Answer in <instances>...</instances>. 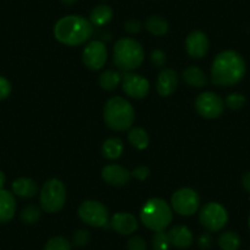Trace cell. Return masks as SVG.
<instances>
[{
    "label": "cell",
    "instance_id": "d590c367",
    "mask_svg": "<svg viewBox=\"0 0 250 250\" xmlns=\"http://www.w3.org/2000/svg\"><path fill=\"white\" fill-rule=\"evenodd\" d=\"M131 177L136 178L138 180H145L150 177V169L146 166H139L131 172Z\"/></svg>",
    "mask_w": 250,
    "mask_h": 250
},
{
    "label": "cell",
    "instance_id": "ba28073f",
    "mask_svg": "<svg viewBox=\"0 0 250 250\" xmlns=\"http://www.w3.org/2000/svg\"><path fill=\"white\" fill-rule=\"evenodd\" d=\"M200 223L210 232H218L228 222L227 210L218 203H208L200 210Z\"/></svg>",
    "mask_w": 250,
    "mask_h": 250
},
{
    "label": "cell",
    "instance_id": "d4e9b609",
    "mask_svg": "<svg viewBox=\"0 0 250 250\" xmlns=\"http://www.w3.org/2000/svg\"><path fill=\"white\" fill-rule=\"evenodd\" d=\"M98 83H100V86L103 90L113 91L122 83V76L114 70H105L104 73L101 74Z\"/></svg>",
    "mask_w": 250,
    "mask_h": 250
},
{
    "label": "cell",
    "instance_id": "30bf717a",
    "mask_svg": "<svg viewBox=\"0 0 250 250\" xmlns=\"http://www.w3.org/2000/svg\"><path fill=\"white\" fill-rule=\"evenodd\" d=\"M196 112L208 119H216L222 115L225 110V102L222 98L213 92H203L195 101Z\"/></svg>",
    "mask_w": 250,
    "mask_h": 250
},
{
    "label": "cell",
    "instance_id": "7402d4cb",
    "mask_svg": "<svg viewBox=\"0 0 250 250\" xmlns=\"http://www.w3.org/2000/svg\"><path fill=\"white\" fill-rule=\"evenodd\" d=\"M123 151H124V144L118 138L108 139L102 145V155L108 160H117L123 155Z\"/></svg>",
    "mask_w": 250,
    "mask_h": 250
},
{
    "label": "cell",
    "instance_id": "1f68e13d",
    "mask_svg": "<svg viewBox=\"0 0 250 250\" xmlns=\"http://www.w3.org/2000/svg\"><path fill=\"white\" fill-rule=\"evenodd\" d=\"M128 250H147V244L144 238L134 235L128 240Z\"/></svg>",
    "mask_w": 250,
    "mask_h": 250
},
{
    "label": "cell",
    "instance_id": "836d02e7",
    "mask_svg": "<svg viewBox=\"0 0 250 250\" xmlns=\"http://www.w3.org/2000/svg\"><path fill=\"white\" fill-rule=\"evenodd\" d=\"M11 90V83L8 79H5L4 76H0V101H4L10 96Z\"/></svg>",
    "mask_w": 250,
    "mask_h": 250
},
{
    "label": "cell",
    "instance_id": "f546056e",
    "mask_svg": "<svg viewBox=\"0 0 250 250\" xmlns=\"http://www.w3.org/2000/svg\"><path fill=\"white\" fill-rule=\"evenodd\" d=\"M245 104V97L242 93H230L226 97L225 100V105H227L229 109L238 110L240 108L244 107Z\"/></svg>",
    "mask_w": 250,
    "mask_h": 250
},
{
    "label": "cell",
    "instance_id": "60d3db41",
    "mask_svg": "<svg viewBox=\"0 0 250 250\" xmlns=\"http://www.w3.org/2000/svg\"><path fill=\"white\" fill-rule=\"evenodd\" d=\"M248 223H249V229H250V216H249V222Z\"/></svg>",
    "mask_w": 250,
    "mask_h": 250
},
{
    "label": "cell",
    "instance_id": "4316f807",
    "mask_svg": "<svg viewBox=\"0 0 250 250\" xmlns=\"http://www.w3.org/2000/svg\"><path fill=\"white\" fill-rule=\"evenodd\" d=\"M41 217V210L36 205H27L20 213V218L26 225H33Z\"/></svg>",
    "mask_w": 250,
    "mask_h": 250
},
{
    "label": "cell",
    "instance_id": "4dcf8cb0",
    "mask_svg": "<svg viewBox=\"0 0 250 250\" xmlns=\"http://www.w3.org/2000/svg\"><path fill=\"white\" fill-rule=\"evenodd\" d=\"M91 239V234L88 230L80 229L74 234L73 237V244L75 247H83V245L87 244Z\"/></svg>",
    "mask_w": 250,
    "mask_h": 250
},
{
    "label": "cell",
    "instance_id": "3957f363",
    "mask_svg": "<svg viewBox=\"0 0 250 250\" xmlns=\"http://www.w3.org/2000/svg\"><path fill=\"white\" fill-rule=\"evenodd\" d=\"M103 118L108 128L114 131H125L131 128L135 120L133 105L122 97H112L105 103Z\"/></svg>",
    "mask_w": 250,
    "mask_h": 250
},
{
    "label": "cell",
    "instance_id": "f1b7e54d",
    "mask_svg": "<svg viewBox=\"0 0 250 250\" xmlns=\"http://www.w3.org/2000/svg\"><path fill=\"white\" fill-rule=\"evenodd\" d=\"M152 245L155 250H168L170 247L169 239H168V234L165 230H160L156 232L152 238Z\"/></svg>",
    "mask_w": 250,
    "mask_h": 250
},
{
    "label": "cell",
    "instance_id": "484cf974",
    "mask_svg": "<svg viewBox=\"0 0 250 250\" xmlns=\"http://www.w3.org/2000/svg\"><path fill=\"white\" fill-rule=\"evenodd\" d=\"M218 245L222 250H238L240 247V237L232 230L223 232L218 238Z\"/></svg>",
    "mask_w": 250,
    "mask_h": 250
},
{
    "label": "cell",
    "instance_id": "9a60e30c",
    "mask_svg": "<svg viewBox=\"0 0 250 250\" xmlns=\"http://www.w3.org/2000/svg\"><path fill=\"white\" fill-rule=\"evenodd\" d=\"M110 227L123 235L133 234L138 229V221L135 216L129 212H118L110 220Z\"/></svg>",
    "mask_w": 250,
    "mask_h": 250
},
{
    "label": "cell",
    "instance_id": "ab89813d",
    "mask_svg": "<svg viewBox=\"0 0 250 250\" xmlns=\"http://www.w3.org/2000/svg\"><path fill=\"white\" fill-rule=\"evenodd\" d=\"M62 4H65V5H73V4H75L78 0H60Z\"/></svg>",
    "mask_w": 250,
    "mask_h": 250
},
{
    "label": "cell",
    "instance_id": "7a4b0ae2",
    "mask_svg": "<svg viewBox=\"0 0 250 250\" xmlns=\"http://www.w3.org/2000/svg\"><path fill=\"white\" fill-rule=\"evenodd\" d=\"M93 25L80 15H69L60 19L54 26V37L65 45L75 47L83 44L91 38Z\"/></svg>",
    "mask_w": 250,
    "mask_h": 250
},
{
    "label": "cell",
    "instance_id": "83f0119b",
    "mask_svg": "<svg viewBox=\"0 0 250 250\" xmlns=\"http://www.w3.org/2000/svg\"><path fill=\"white\" fill-rule=\"evenodd\" d=\"M44 250H71V244L66 238L54 237L48 240Z\"/></svg>",
    "mask_w": 250,
    "mask_h": 250
},
{
    "label": "cell",
    "instance_id": "74e56055",
    "mask_svg": "<svg viewBox=\"0 0 250 250\" xmlns=\"http://www.w3.org/2000/svg\"><path fill=\"white\" fill-rule=\"evenodd\" d=\"M242 184L245 190L250 194V172H247L242 178Z\"/></svg>",
    "mask_w": 250,
    "mask_h": 250
},
{
    "label": "cell",
    "instance_id": "603a6c76",
    "mask_svg": "<svg viewBox=\"0 0 250 250\" xmlns=\"http://www.w3.org/2000/svg\"><path fill=\"white\" fill-rule=\"evenodd\" d=\"M145 27L151 35L157 36V37H161V36H165L166 33L169 30V26H168L167 20L165 18L160 15H152L146 20Z\"/></svg>",
    "mask_w": 250,
    "mask_h": 250
},
{
    "label": "cell",
    "instance_id": "2e32d148",
    "mask_svg": "<svg viewBox=\"0 0 250 250\" xmlns=\"http://www.w3.org/2000/svg\"><path fill=\"white\" fill-rule=\"evenodd\" d=\"M178 86V75L173 69H163L157 79V92L163 97H168Z\"/></svg>",
    "mask_w": 250,
    "mask_h": 250
},
{
    "label": "cell",
    "instance_id": "9c48e42d",
    "mask_svg": "<svg viewBox=\"0 0 250 250\" xmlns=\"http://www.w3.org/2000/svg\"><path fill=\"white\" fill-rule=\"evenodd\" d=\"M170 204L173 210L180 216H191L199 210L200 198L190 188H182L173 194Z\"/></svg>",
    "mask_w": 250,
    "mask_h": 250
},
{
    "label": "cell",
    "instance_id": "e0dca14e",
    "mask_svg": "<svg viewBox=\"0 0 250 250\" xmlns=\"http://www.w3.org/2000/svg\"><path fill=\"white\" fill-rule=\"evenodd\" d=\"M167 234L170 245H174L178 249H187L193 243V233L185 226H174Z\"/></svg>",
    "mask_w": 250,
    "mask_h": 250
},
{
    "label": "cell",
    "instance_id": "f35d334b",
    "mask_svg": "<svg viewBox=\"0 0 250 250\" xmlns=\"http://www.w3.org/2000/svg\"><path fill=\"white\" fill-rule=\"evenodd\" d=\"M5 182H6L5 174H4V172H1V170H0V189H4Z\"/></svg>",
    "mask_w": 250,
    "mask_h": 250
},
{
    "label": "cell",
    "instance_id": "7c38bea8",
    "mask_svg": "<svg viewBox=\"0 0 250 250\" xmlns=\"http://www.w3.org/2000/svg\"><path fill=\"white\" fill-rule=\"evenodd\" d=\"M122 87L129 97L141 100L147 96L150 91V83L147 79L138 74H124L122 78Z\"/></svg>",
    "mask_w": 250,
    "mask_h": 250
},
{
    "label": "cell",
    "instance_id": "e575fe53",
    "mask_svg": "<svg viewBox=\"0 0 250 250\" xmlns=\"http://www.w3.org/2000/svg\"><path fill=\"white\" fill-rule=\"evenodd\" d=\"M141 27H143V25H141V22L138 19H129V20L125 21L124 23L125 31L128 33H131V35L140 32Z\"/></svg>",
    "mask_w": 250,
    "mask_h": 250
},
{
    "label": "cell",
    "instance_id": "8fae6325",
    "mask_svg": "<svg viewBox=\"0 0 250 250\" xmlns=\"http://www.w3.org/2000/svg\"><path fill=\"white\" fill-rule=\"evenodd\" d=\"M107 48L101 41H92L83 52V64L91 70H100L107 62Z\"/></svg>",
    "mask_w": 250,
    "mask_h": 250
},
{
    "label": "cell",
    "instance_id": "277c9868",
    "mask_svg": "<svg viewBox=\"0 0 250 250\" xmlns=\"http://www.w3.org/2000/svg\"><path fill=\"white\" fill-rule=\"evenodd\" d=\"M141 222L151 230H165L173 218L172 208L160 198H152L144 204L140 211Z\"/></svg>",
    "mask_w": 250,
    "mask_h": 250
},
{
    "label": "cell",
    "instance_id": "ac0fdd59",
    "mask_svg": "<svg viewBox=\"0 0 250 250\" xmlns=\"http://www.w3.org/2000/svg\"><path fill=\"white\" fill-rule=\"evenodd\" d=\"M16 201L13 194L0 189V223H8L15 216Z\"/></svg>",
    "mask_w": 250,
    "mask_h": 250
},
{
    "label": "cell",
    "instance_id": "d6a6232c",
    "mask_svg": "<svg viewBox=\"0 0 250 250\" xmlns=\"http://www.w3.org/2000/svg\"><path fill=\"white\" fill-rule=\"evenodd\" d=\"M166 60H167V58H166V54L163 50L155 49L151 53V62L155 66H157V68H162L166 64Z\"/></svg>",
    "mask_w": 250,
    "mask_h": 250
},
{
    "label": "cell",
    "instance_id": "cb8c5ba5",
    "mask_svg": "<svg viewBox=\"0 0 250 250\" xmlns=\"http://www.w3.org/2000/svg\"><path fill=\"white\" fill-rule=\"evenodd\" d=\"M128 140L138 150H145L150 143L147 131L143 128H133L128 134Z\"/></svg>",
    "mask_w": 250,
    "mask_h": 250
},
{
    "label": "cell",
    "instance_id": "8992f818",
    "mask_svg": "<svg viewBox=\"0 0 250 250\" xmlns=\"http://www.w3.org/2000/svg\"><path fill=\"white\" fill-rule=\"evenodd\" d=\"M66 201V189L59 179L47 180L40 194L41 208L48 213L58 212Z\"/></svg>",
    "mask_w": 250,
    "mask_h": 250
},
{
    "label": "cell",
    "instance_id": "52a82bcc",
    "mask_svg": "<svg viewBox=\"0 0 250 250\" xmlns=\"http://www.w3.org/2000/svg\"><path fill=\"white\" fill-rule=\"evenodd\" d=\"M79 217L91 227H104L108 223L109 213L102 203L96 200H86L79 206Z\"/></svg>",
    "mask_w": 250,
    "mask_h": 250
},
{
    "label": "cell",
    "instance_id": "8d00e7d4",
    "mask_svg": "<svg viewBox=\"0 0 250 250\" xmlns=\"http://www.w3.org/2000/svg\"><path fill=\"white\" fill-rule=\"evenodd\" d=\"M213 239L210 234H203L198 240V244L201 249H210L212 247Z\"/></svg>",
    "mask_w": 250,
    "mask_h": 250
},
{
    "label": "cell",
    "instance_id": "44dd1931",
    "mask_svg": "<svg viewBox=\"0 0 250 250\" xmlns=\"http://www.w3.org/2000/svg\"><path fill=\"white\" fill-rule=\"evenodd\" d=\"M113 19V9L108 5H98L92 9L90 21L93 26H104Z\"/></svg>",
    "mask_w": 250,
    "mask_h": 250
},
{
    "label": "cell",
    "instance_id": "6da1fadb",
    "mask_svg": "<svg viewBox=\"0 0 250 250\" xmlns=\"http://www.w3.org/2000/svg\"><path fill=\"white\" fill-rule=\"evenodd\" d=\"M247 65L239 53L234 50L221 52L211 66V80L218 86H233L243 80Z\"/></svg>",
    "mask_w": 250,
    "mask_h": 250
},
{
    "label": "cell",
    "instance_id": "5b68a950",
    "mask_svg": "<svg viewBox=\"0 0 250 250\" xmlns=\"http://www.w3.org/2000/svg\"><path fill=\"white\" fill-rule=\"evenodd\" d=\"M145 53L143 45L133 38H120L114 44L115 65L124 71L138 69L143 64Z\"/></svg>",
    "mask_w": 250,
    "mask_h": 250
},
{
    "label": "cell",
    "instance_id": "4fadbf2b",
    "mask_svg": "<svg viewBox=\"0 0 250 250\" xmlns=\"http://www.w3.org/2000/svg\"><path fill=\"white\" fill-rule=\"evenodd\" d=\"M185 47H187L188 54L194 59H200L205 57L208 53L210 42L208 38L203 31H193L188 35L185 40Z\"/></svg>",
    "mask_w": 250,
    "mask_h": 250
},
{
    "label": "cell",
    "instance_id": "5bb4252c",
    "mask_svg": "<svg viewBox=\"0 0 250 250\" xmlns=\"http://www.w3.org/2000/svg\"><path fill=\"white\" fill-rule=\"evenodd\" d=\"M102 178L113 187H124L130 182L131 173L119 165H108L103 167Z\"/></svg>",
    "mask_w": 250,
    "mask_h": 250
},
{
    "label": "cell",
    "instance_id": "ffe728a7",
    "mask_svg": "<svg viewBox=\"0 0 250 250\" xmlns=\"http://www.w3.org/2000/svg\"><path fill=\"white\" fill-rule=\"evenodd\" d=\"M182 78L185 83L193 87H204L208 83V78L201 69L196 66H188L182 74Z\"/></svg>",
    "mask_w": 250,
    "mask_h": 250
},
{
    "label": "cell",
    "instance_id": "d6986e66",
    "mask_svg": "<svg viewBox=\"0 0 250 250\" xmlns=\"http://www.w3.org/2000/svg\"><path fill=\"white\" fill-rule=\"evenodd\" d=\"M11 189L15 195L20 196L23 199H31L37 195L38 185L31 178H19L11 184Z\"/></svg>",
    "mask_w": 250,
    "mask_h": 250
}]
</instances>
